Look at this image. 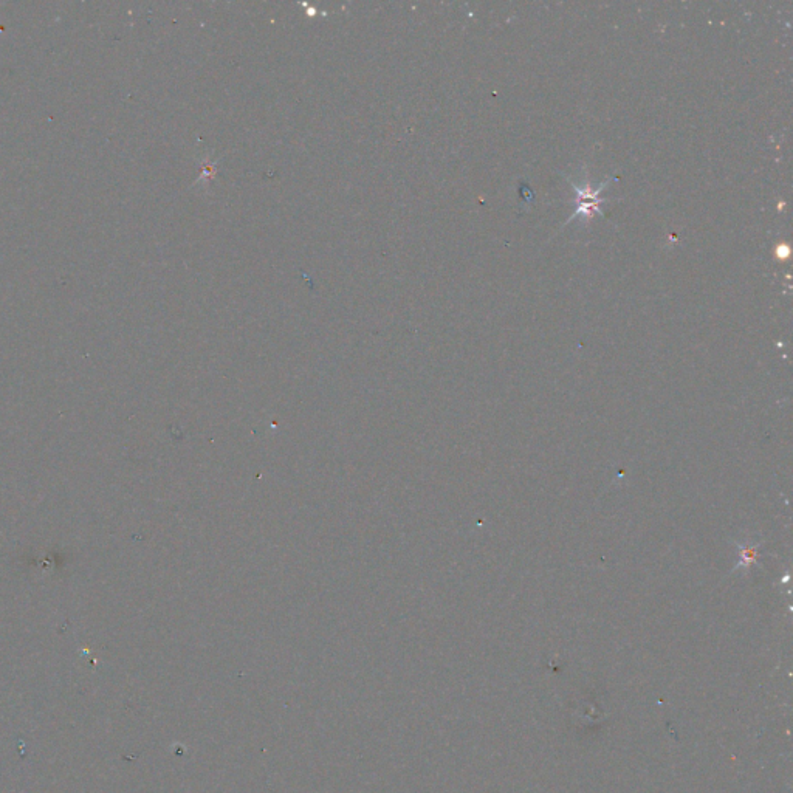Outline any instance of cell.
Wrapping results in <instances>:
<instances>
[{
  "instance_id": "6da1fadb",
  "label": "cell",
  "mask_w": 793,
  "mask_h": 793,
  "mask_svg": "<svg viewBox=\"0 0 793 793\" xmlns=\"http://www.w3.org/2000/svg\"><path fill=\"white\" fill-rule=\"evenodd\" d=\"M617 179V177H612V179H606L605 182L598 185L597 188L591 185L588 180H584V182L577 183L574 182L572 179L569 180L570 185L574 186L575 191H577L578 199H577V210L572 216L567 219L566 224L569 225L572 220L577 219V217H581V219L589 220L595 216V214H600V216H605V213L601 211L600 203L603 202V199L600 197L601 191L612 182V180Z\"/></svg>"
}]
</instances>
